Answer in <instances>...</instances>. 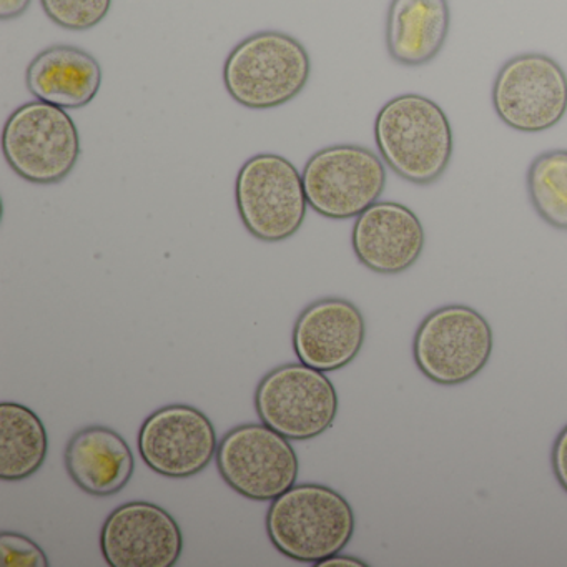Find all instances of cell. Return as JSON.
Masks as SVG:
<instances>
[{
  "instance_id": "7402d4cb",
  "label": "cell",
  "mask_w": 567,
  "mask_h": 567,
  "mask_svg": "<svg viewBox=\"0 0 567 567\" xmlns=\"http://www.w3.org/2000/svg\"><path fill=\"white\" fill-rule=\"evenodd\" d=\"M550 464H553L554 476L567 493V424L554 440L550 451Z\"/></svg>"
},
{
  "instance_id": "52a82bcc",
  "label": "cell",
  "mask_w": 567,
  "mask_h": 567,
  "mask_svg": "<svg viewBox=\"0 0 567 567\" xmlns=\"http://www.w3.org/2000/svg\"><path fill=\"white\" fill-rule=\"evenodd\" d=\"M255 410L261 423L287 440H315L333 426L338 393L323 371L285 363L261 378L255 390Z\"/></svg>"
},
{
  "instance_id": "7a4b0ae2",
  "label": "cell",
  "mask_w": 567,
  "mask_h": 567,
  "mask_svg": "<svg viewBox=\"0 0 567 567\" xmlns=\"http://www.w3.org/2000/svg\"><path fill=\"white\" fill-rule=\"evenodd\" d=\"M354 511L343 494L324 484H295L270 501L265 527L275 549L305 564L341 553L354 534Z\"/></svg>"
},
{
  "instance_id": "ac0fdd59",
  "label": "cell",
  "mask_w": 567,
  "mask_h": 567,
  "mask_svg": "<svg viewBox=\"0 0 567 567\" xmlns=\"http://www.w3.org/2000/svg\"><path fill=\"white\" fill-rule=\"evenodd\" d=\"M48 430L41 417L21 403H0V480L34 476L48 457Z\"/></svg>"
},
{
  "instance_id": "6da1fadb",
  "label": "cell",
  "mask_w": 567,
  "mask_h": 567,
  "mask_svg": "<svg viewBox=\"0 0 567 567\" xmlns=\"http://www.w3.org/2000/svg\"><path fill=\"white\" fill-rule=\"evenodd\" d=\"M384 164L403 181L426 187L443 177L453 157V128L443 109L417 94L388 101L374 121Z\"/></svg>"
},
{
  "instance_id": "8fae6325",
  "label": "cell",
  "mask_w": 567,
  "mask_h": 567,
  "mask_svg": "<svg viewBox=\"0 0 567 567\" xmlns=\"http://www.w3.org/2000/svg\"><path fill=\"white\" fill-rule=\"evenodd\" d=\"M137 444L144 463L171 480L197 476L218 451L214 423L190 404H168L154 411L142 423Z\"/></svg>"
},
{
  "instance_id": "7c38bea8",
  "label": "cell",
  "mask_w": 567,
  "mask_h": 567,
  "mask_svg": "<svg viewBox=\"0 0 567 567\" xmlns=\"http://www.w3.org/2000/svg\"><path fill=\"white\" fill-rule=\"evenodd\" d=\"M101 550L111 567H174L184 550V534L167 509L134 501L109 514Z\"/></svg>"
},
{
  "instance_id": "277c9868",
  "label": "cell",
  "mask_w": 567,
  "mask_h": 567,
  "mask_svg": "<svg viewBox=\"0 0 567 567\" xmlns=\"http://www.w3.org/2000/svg\"><path fill=\"white\" fill-rule=\"evenodd\" d=\"M78 125L64 109L28 102L16 109L2 131V154L9 167L35 185L65 181L81 158Z\"/></svg>"
},
{
  "instance_id": "30bf717a",
  "label": "cell",
  "mask_w": 567,
  "mask_h": 567,
  "mask_svg": "<svg viewBox=\"0 0 567 567\" xmlns=\"http://www.w3.org/2000/svg\"><path fill=\"white\" fill-rule=\"evenodd\" d=\"M493 107L499 121L513 131H549L567 112L566 72L549 55H516L494 79Z\"/></svg>"
},
{
  "instance_id": "8992f818",
  "label": "cell",
  "mask_w": 567,
  "mask_h": 567,
  "mask_svg": "<svg viewBox=\"0 0 567 567\" xmlns=\"http://www.w3.org/2000/svg\"><path fill=\"white\" fill-rule=\"evenodd\" d=\"M493 330L486 318L466 305L431 311L413 341L417 370L440 386H460L481 373L493 354Z\"/></svg>"
},
{
  "instance_id": "5bb4252c",
  "label": "cell",
  "mask_w": 567,
  "mask_h": 567,
  "mask_svg": "<svg viewBox=\"0 0 567 567\" xmlns=\"http://www.w3.org/2000/svg\"><path fill=\"white\" fill-rule=\"evenodd\" d=\"M351 247L368 270L380 275L403 274L423 254V224L404 205L378 200L354 220Z\"/></svg>"
},
{
  "instance_id": "e0dca14e",
  "label": "cell",
  "mask_w": 567,
  "mask_h": 567,
  "mask_svg": "<svg viewBox=\"0 0 567 567\" xmlns=\"http://www.w3.org/2000/svg\"><path fill=\"white\" fill-rule=\"evenodd\" d=\"M447 0H391L386 16V49L403 68L430 64L450 34Z\"/></svg>"
},
{
  "instance_id": "cb8c5ba5",
  "label": "cell",
  "mask_w": 567,
  "mask_h": 567,
  "mask_svg": "<svg viewBox=\"0 0 567 567\" xmlns=\"http://www.w3.org/2000/svg\"><path fill=\"white\" fill-rule=\"evenodd\" d=\"M320 567L328 566H353V567H368V563L364 560L358 559V557L353 556H343V554L338 553L334 556L328 557V559L321 560L320 564H317Z\"/></svg>"
},
{
  "instance_id": "603a6c76",
  "label": "cell",
  "mask_w": 567,
  "mask_h": 567,
  "mask_svg": "<svg viewBox=\"0 0 567 567\" xmlns=\"http://www.w3.org/2000/svg\"><path fill=\"white\" fill-rule=\"evenodd\" d=\"M32 0H0V19L12 21L25 14Z\"/></svg>"
},
{
  "instance_id": "5b68a950",
  "label": "cell",
  "mask_w": 567,
  "mask_h": 567,
  "mask_svg": "<svg viewBox=\"0 0 567 567\" xmlns=\"http://www.w3.org/2000/svg\"><path fill=\"white\" fill-rule=\"evenodd\" d=\"M235 202L248 234L265 244L293 237L310 207L300 172L277 154L254 155L241 165Z\"/></svg>"
},
{
  "instance_id": "44dd1931",
  "label": "cell",
  "mask_w": 567,
  "mask_h": 567,
  "mask_svg": "<svg viewBox=\"0 0 567 567\" xmlns=\"http://www.w3.org/2000/svg\"><path fill=\"white\" fill-rule=\"evenodd\" d=\"M0 553L8 567H49L42 547L21 533L4 530L0 534Z\"/></svg>"
},
{
  "instance_id": "ffe728a7",
  "label": "cell",
  "mask_w": 567,
  "mask_h": 567,
  "mask_svg": "<svg viewBox=\"0 0 567 567\" xmlns=\"http://www.w3.org/2000/svg\"><path fill=\"white\" fill-rule=\"evenodd\" d=\"M45 16L65 31H91L111 12L112 0H41Z\"/></svg>"
},
{
  "instance_id": "d6986e66",
  "label": "cell",
  "mask_w": 567,
  "mask_h": 567,
  "mask_svg": "<svg viewBox=\"0 0 567 567\" xmlns=\"http://www.w3.org/2000/svg\"><path fill=\"white\" fill-rule=\"evenodd\" d=\"M526 185L536 214L556 230L567 231V151L537 155L527 171Z\"/></svg>"
},
{
  "instance_id": "ba28073f",
  "label": "cell",
  "mask_w": 567,
  "mask_h": 567,
  "mask_svg": "<svg viewBox=\"0 0 567 567\" xmlns=\"http://www.w3.org/2000/svg\"><path fill=\"white\" fill-rule=\"evenodd\" d=\"M301 177L311 210L331 220L360 217L386 187L383 158L361 145L321 148L305 164Z\"/></svg>"
},
{
  "instance_id": "3957f363",
  "label": "cell",
  "mask_w": 567,
  "mask_h": 567,
  "mask_svg": "<svg viewBox=\"0 0 567 567\" xmlns=\"http://www.w3.org/2000/svg\"><path fill=\"white\" fill-rule=\"evenodd\" d=\"M311 61L293 35L261 31L235 45L224 65L228 95L250 111H271L293 101L307 87Z\"/></svg>"
},
{
  "instance_id": "2e32d148",
  "label": "cell",
  "mask_w": 567,
  "mask_h": 567,
  "mask_svg": "<svg viewBox=\"0 0 567 567\" xmlns=\"http://www.w3.org/2000/svg\"><path fill=\"white\" fill-rule=\"evenodd\" d=\"M25 85L38 101L64 111H79L97 97L102 68L84 49L52 45L32 59Z\"/></svg>"
},
{
  "instance_id": "9a60e30c",
  "label": "cell",
  "mask_w": 567,
  "mask_h": 567,
  "mask_svg": "<svg viewBox=\"0 0 567 567\" xmlns=\"http://www.w3.org/2000/svg\"><path fill=\"white\" fill-rule=\"evenodd\" d=\"M71 480L91 496L121 493L135 471L134 453L124 436L112 427L94 424L74 433L64 454Z\"/></svg>"
},
{
  "instance_id": "9c48e42d",
  "label": "cell",
  "mask_w": 567,
  "mask_h": 567,
  "mask_svg": "<svg viewBox=\"0 0 567 567\" xmlns=\"http://www.w3.org/2000/svg\"><path fill=\"white\" fill-rule=\"evenodd\" d=\"M215 460L221 480L251 501H274L295 486L300 470L290 440L264 423L228 431Z\"/></svg>"
},
{
  "instance_id": "4fadbf2b",
  "label": "cell",
  "mask_w": 567,
  "mask_h": 567,
  "mask_svg": "<svg viewBox=\"0 0 567 567\" xmlns=\"http://www.w3.org/2000/svg\"><path fill=\"white\" fill-rule=\"evenodd\" d=\"M367 338V321L357 305L338 297L308 305L293 324V351L300 363L333 373L357 360Z\"/></svg>"
}]
</instances>
